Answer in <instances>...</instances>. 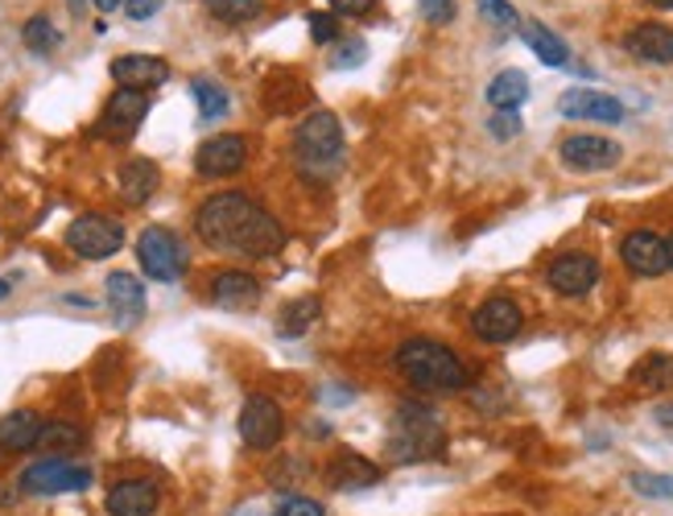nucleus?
I'll use <instances>...</instances> for the list:
<instances>
[{"label": "nucleus", "instance_id": "c9c22d12", "mask_svg": "<svg viewBox=\"0 0 673 516\" xmlns=\"http://www.w3.org/2000/svg\"><path fill=\"white\" fill-rule=\"evenodd\" d=\"M480 13L492 21V25H517V9L508 0H480Z\"/></svg>", "mask_w": 673, "mask_h": 516}, {"label": "nucleus", "instance_id": "1a4fd4ad", "mask_svg": "<svg viewBox=\"0 0 673 516\" xmlns=\"http://www.w3.org/2000/svg\"><path fill=\"white\" fill-rule=\"evenodd\" d=\"M558 157H562L566 170L575 173H603V170H616L624 149L608 137H596V133H575L558 145Z\"/></svg>", "mask_w": 673, "mask_h": 516}, {"label": "nucleus", "instance_id": "473e14b6", "mask_svg": "<svg viewBox=\"0 0 673 516\" xmlns=\"http://www.w3.org/2000/svg\"><path fill=\"white\" fill-rule=\"evenodd\" d=\"M277 516H327V508L318 501H311V496H285V501L277 504Z\"/></svg>", "mask_w": 673, "mask_h": 516}, {"label": "nucleus", "instance_id": "c756f323", "mask_svg": "<svg viewBox=\"0 0 673 516\" xmlns=\"http://www.w3.org/2000/svg\"><path fill=\"white\" fill-rule=\"evenodd\" d=\"M21 38H25V46L33 50V54H50V50L59 46V42H63V38H59V30H54V25H50V17H30V21H25V30H21Z\"/></svg>", "mask_w": 673, "mask_h": 516}, {"label": "nucleus", "instance_id": "bb28decb", "mask_svg": "<svg viewBox=\"0 0 673 516\" xmlns=\"http://www.w3.org/2000/svg\"><path fill=\"white\" fill-rule=\"evenodd\" d=\"M311 323H318V297H294L282 314H277V335L282 339H302Z\"/></svg>", "mask_w": 673, "mask_h": 516}, {"label": "nucleus", "instance_id": "dca6fc26", "mask_svg": "<svg viewBox=\"0 0 673 516\" xmlns=\"http://www.w3.org/2000/svg\"><path fill=\"white\" fill-rule=\"evenodd\" d=\"M112 78L120 87H128V92H154V87H161L170 78V66L157 54H120L112 63Z\"/></svg>", "mask_w": 673, "mask_h": 516}, {"label": "nucleus", "instance_id": "6ab92c4d", "mask_svg": "<svg viewBox=\"0 0 673 516\" xmlns=\"http://www.w3.org/2000/svg\"><path fill=\"white\" fill-rule=\"evenodd\" d=\"M157 504H161V492L154 480H120V484H112L104 508L108 516H154Z\"/></svg>", "mask_w": 673, "mask_h": 516}, {"label": "nucleus", "instance_id": "72a5a7b5", "mask_svg": "<svg viewBox=\"0 0 673 516\" xmlns=\"http://www.w3.org/2000/svg\"><path fill=\"white\" fill-rule=\"evenodd\" d=\"M306 21H311L314 42H323V46H327V42H335V38H339V17H335V13H311Z\"/></svg>", "mask_w": 673, "mask_h": 516}, {"label": "nucleus", "instance_id": "9b49d317", "mask_svg": "<svg viewBox=\"0 0 673 516\" xmlns=\"http://www.w3.org/2000/svg\"><path fill=\"white\" fill-rule=\"evenodd\" d=\"M525 327V314L513 297H487L480 310L471 314V330L480 344H513Z\"/></svg>", "mask_w": 673, "mask_h": 516}, {"label": "nucleus", "instance_id": "412c9836", "mask_svg": "<svg viewBox=\"0 0 673 516\" xmlns=\"http://www.w3.org/2000/svg\"><path fill=\"white\" fill-rule=\"evenodd\" d=\"M376 480H380V467L356 451H339L327 463V487L335 492H360V487H372Z\"/></svg>", "mask_w": 673, "mask_h": 516}, {"label": "nucleus", "instance_id": "4be33fe9", "mask_svg": "<svg viewBox=\"0 0 673 516\" xmlns=\"http://www.w3.org/2000/svg\"><path fill=\"white\" fill-rule=\"evenodd\" d=\"M104 289H108V306L116 314V323L120 327H137L145 318V285L133 273H112Z\"/></svg>", "mask_w": 673, "mask_h": 516}, {"label": "nucleus", "instance_id": "0eeeda50", "mask_svg": "<svg viewBox=\"0 0 673 516\" xmlns=\"http://www.w3.org/2000/svg\"><path fill=\"white\" fill-rule=\"evenodd\" d=\"M21 487L30 496H63V492H83L92 487V471L66 463V459H42L33 467L21 471Z\"/></svg>", "mask_w": 673, "mask_h": 516}, {"label": "nucleus", "instance_id": "a19ab883", "mask_svg": "<svg viewBox=\"0 0 673 516\" xmlns=\"http://www.w3.org/2000/svg\"><path fill=\"white\" fill-rule=\"evenodd\" d=\"M95 9H99V13H116V9H120V4H125V0H92Z\"/></svg>", "mask_w": 673, "mask_h": 516}, {"label": "nucleus", "instance_id": "4c0bfd02", "mask_svg": "<svg viewBox=\"0 0 673 516\" xmlns=\"http://www.w3.org/2000/svg\"><path fill=\"white\" fill-rule=\"evenodd\" d=\"M330 9L344 17H368L376 9V0H330Z\"/></svg>", "mask_w": 673, "mask_h": 516}, {"label": "nucleus", "instance_id": "f704fd0d", "mask_svg": "<svg viewBox=\"0 0 673 516\" xmlns=\"http://www.w3.org/2000/svg\"><path fill=\"white\" fill-rule=\"evenodd\" d=\"M487 133H492L496 141H508V137H517V133H520V112H496V116L487 120Z\"/></svg>", "mask_w": 673, "mask_h": 516}, {"label": "nucleus", "instance_id": "6e6552de", "mask_svg": "<svg viewBox=\"0 0 673 516\" xmlns=\"http://www.w3.org/2000/svg\"><path fill=\"white\" fill-rule=\"evenodd\" d=\"M145 116H149V92H128V87H120V92L104 104V112H99V120H95V137L128 141V137L145 125Z\"/></svg>", "mask_w": 673, "mask_h": 516}, {"label": "nucleus", "instance_id": "ddd939ff", "mask_svg": "<svg viewBox=\"0 0 673 516\" xmlns=\"http://www.w3.org/2000/svg\"><path fill=\"white\" fill-rule=\"evenodd\" d=\"M244 161H249V141L235 133H220L194 149V170L203 178H232L244 170Z\"/></svg>", "mask_w": 673, "mask_h": 516}, {"label": "nucleus", "instance_id": "20e7f679", "mask_svg": "<svg viewBox=\"0 0 673 516\" xmlns=\"http://www.w3.org/2000/svg\"><path fill=\"white\" fill-rule=\"evenodd\" d=\"M389 451L397 463H413V459H430L442 451V425L434 409L406 401L392 418V442Z\"/></svg>", "mask_w": 673, "mask_h": 516}, {"label": "nucleus", "instance_id": "37998d69", "mask_svg": "<svg viewBox=\"0 0 673 516\" xmlns=\"http://www.w3.org/2000/svg\"><path fill=\"white\" fill-rule=\"evenodd\" d=\"M653 4H658V9H673V0H653Z\"/></svg>", "mask_w": 673, "mask_h": 516}, {"label": "nucleus", "instance_id": "39448f33", "mask_svg": "<svg viewBox=\"0 0 673 516\" xmlns=\"http://www.w3.org/2000/svg\"><path fill=\"white\" fill-rule=\"evenodd\" d=\"M137 261H141L149 282H178V277L187 273L182 240L173 232H166V228H145L141 240H137Z\"/></svg>", "mask_w": 673, "mask_h": 516}, {"label": "nucleus", "instance_id": "4468645a", "mask_svg": "<svg viewBox=\"0 0 673 516\" xmlns=\"http://www.w3.org/2000/svg\"><path fill=\"white\" fill-rule=\"evenodd\" d=\"M558 112H562L566 120H596V125H616V120H624V104L608 92H596V87L562 92Z\"/></svg>", "mask_w": 673, "mask_h": 516}, {"label": "nucleus", "instance_id": "423d86ee", "mask_svg": "<svg viewBox=\"0 0 673 516\" xmlns=\"http://www.w3.org/2000/svg\"><path fill=\"white\" fill-rule=\"evenodd\" d=\"M120 244H125V228L116 220H108V215H95V211L78 215V220L66 228V249L75 252V256H83V261L116 256Z\"/></svg>", "mask_w": 673, "mask_h": 516}, {"label": "nucleus", "instance_id": "7c9ffc66", "mask_svg": "<svg viewBox=\"0 0 673 516\" xmlns=\"http://www.w3.org/2000/svg\"><path fill=\"white\" fill-rule=\"evenodd\" d=\"M207 13L228 21V25H240V21H252L261 13V0H203Z\"/></svg>", "mask_w": 673, "mask_h": 516}, {"label": "nucleus", "instance_id": "c85d7f7f", "mask_svg": "<svg viewBox=\"0 0 673 516\" xmlns=\"http://www.w3.org/2000/svg\"><path fill=\"white\" fill-rule=\"evenodd\" d=\"M78 442H83V430L71 422H46L42 425V439H38V446L42 451H54V454H63V451H75Z\"/></svg>", "mask_w": 673, "mask_h": 516}, {"label": "nucleus", "instance_id": "5701e85b", "mask_svg": "<svg viewBox=\"0 0 673 516\" xmlns=\"http://www.w3.org/2000/svg\"><path fill=\"white\" fill-rule=\"evenodd\" d=\"M42 418L33 409H17L9 418H0V451H33L42 439Z\"/></svg>", "mask_w": 673, "mask_h": 516}, {"label": "nucleus", "instance_id": "b1692460", "mask_svg": "<svg viewBox=\"0 0 673 516\" xmlns=\"http://www.w3.org/2000/svg\"><path fill=\"white\" fill-rule=\"evenodd\" d=\"M520 38H525V46H529L546 66L570 63V46H566L562 38L549 30V25H541V21H525V25H520Z\"/></svg>", "mask_w": 673, "mask_h": 516}, {"label": "nucleus", "instance_id": "f8f14e48", "mask_svg": "<svg viewBox=\"0 0 673 516\" xmlns=\"http://www.w3.org/2000/svg\"><path fill=\"white\" fill-rule=\"evenodd\" d=\"M546 282H549L554 294H562V297L591 294L596 282H599V261L591 256V252H562V256H554Z\"/></svg>", "mask_w": 673, "mask_h": 516}, {"label": "nucleus", "instance_id": "a211bd4d", "mask_svg": "<svg viewBox=\"0 0 673 516\" xmlns=\"http://www.w3.org/2000/svg\"><path fill=\"white\" fill-rule=\"evenodd\" d=\"M624 50L637 59V63L673 66V30L670 25H661V21H644L637 30H628Z\"/></svg>", "mask_w": 673, "mask_h": 516}, {"label": "nucleus", "instance_id": "2f4dec72", "mask_svg": "<svg viewBox=\"0 0 673 516\" xmlns=\"http://www.w3.org/2000/svg\"><path fill=\"white\" fill-rule=\"evenodd\" d=\"M418 13H422L430 25H451L459 4H454V0H418Z\"/></svg>", "mask_w": 673, "mask_h": 516}, {"label": "nucleus", "instance_id": "aec40b11", "mask_svg": "<svg viewBox=\"0 0 673 516\" xmlns=\"http://www.w3.org/2000/svg\"><path fill=\"white\" fill-rule=\"evenodd\" d=\"M116 187H120V199L128 207H145L157 194V187H161V170L149 157H128L120 173H116Z\"/></svg>", "mask_w": 673, "mask_h": 516}, {"label": "nucleus", "instance_id": "a878e982", "mask_svg": "<svg viewBox=\"0 0 673 516\" xmlns=\"http://www.w3.org/2000/svg\"><path fill=\"white\" fill-rule=\"evenodd\" d=\"M637 389H649V392H661V389H673V356L670 351H653V356H644L632 376H628Z\"/></svg>", "mask_w": 673, "mask_h": 516}, {"label": "nucleus", "instance_id": "393cba45", "mask_svg": "<svg viewBox=\"0 0 673 516\" xmlns=\"http://www.w3.org/2000/svg\"><path fill=\"white\" fill-rule=\"evenodd\" d=\"M529 99V78L525 71H501V75L487 83V104L496 112H517Z\"/></svg>", "mask_w": 673, "mask_h": 516}, {"label": "nucleus", "instance_id": "7ed1b4c3", "mask_svg": "<svg viewBox=\"0 0 673 516\" xmlns=\"http://www.w3.org/2000/svg\"><path fill=\"white\" fill-rule=\"evenodd\" d=\"M294 157L311 178H330L344 166V125L335 112H311L294 133Z\"/></svg>", "mask_w": 673, "mask_h": 516}, {"label": "nucleus", "instance_id": "cd10ccee", "mask_svg": "<svg viewBox=\"0 0 673 516\" xmlns=\"http://www.w3.org/2000/svg\"><path fill=\"white\" fill-rule=\"evenodd\" d=\"M190 95H194V104H199V116H203V125H215L228 116V92H223L220 83H211V78H194L190 83Z\"/></svg>", "mask_w": 673, "mask_h": 516}, {"label": "nucleus", "instance_id": "e433bc0d", "mask_svg": "<svg viewBox=\"0 0 673 516\" xmlns=\"http://www.w3.org/2000/svg\"><path fill=\"white\" fill-rule=\"evenodd\" d=\"M632 484H637L641 496H673L670 475H632Z\"/></svg>", "mask_w": 673, "mask_h": 516}, {"label": "nucleus", "instance_id": "f257e3e1", "mask_svg": "<svg viewBox=\"0 0 673 516\" xmlns=\"http://www.w3.org/2000/svg\"><path fill=\"white\" fill-rule=\"evenodd\" d=\"M392 364L413 389L422 392H463L471 385L467 364L459 360L454 347L439 344V339H406L397 347Z\"/></svg>", "mask_w": 673, "mask_h": 516}, {"label": "nucleus", "instance_id": "79ce46f5", "mask_svg": "<svg viewBox=\"0 0 673 516\" xmlns=\"http://www.w3.org/2000/svg\"><path fill=\"white\" fill-rule=\"evenodd\" d=\"M9 294H13V282H9V277H0V302H4Z\"/></svg>", "mask_w": 673, "mask_h": 516}, {"label": "nucleus", "instance_id": "2eb2a0df", "mask_svg": "<svg viewBox=\"0 0 673 516\" xmlns=\"http://www.w3.org/2000/svg\"><path fill=\"white\" fill-rule=\"evenodd\" d=\"M620 261L637 277H661L670 268V249H665V240L658 232H632L620 244Z\"/></svg>", "mask_w": 673, "mask_h": 516}, {"label": "nucleus", "instance_id": "f3484780", "mask_svg": "<svg viewBox=\"0 0 673 516\" xmlns=\"http://www.w3.org/2000/svg\"><path fill=\"white\" fill-rule=\"evenodd\" d=\"M211 302L220 306V310H252L256 302H261V282L244 273V268H223L211 277Z\"/></svg>", "mask_w": 673, "mask_h": 516}, {"label": "nucleus", "instance_id": "58836bf2", "mask_svg": "<svg viewBox=\"0 0 673 516\" xmlns=\"http://www.w3.org/2000/svg\"><path fill=\"white\" fill-rule=\"evenodd\" d=\"M161 4H166V0H125V13L133 17V21H145V17H154Z\"/></svg>", "mask_w": 673, "mask_h": 516}, {"label": "nucleus", "instance_id": "c03bdc74", "mask_svg": "<svg viewBox=\"0 0 673 516\" xmlns=\"http://www.w3.org/2000/svg\"><path fill=\"white\" fill-rule=\"evenodd\" d=\"M665 249H670V268H673V235L665 240Z\"/></svg>", "mask_w": 673, "mask_h": 516}, {"label": "nucleus", "instance_id": "ea45409f", "mask_svg": "<svg viewBox=\"0 0 673 516\" xmlns=\"http://www.w3.org/2000/svg\"><path fill=\"white\" fill-rule=\"evenodd\" d=\"M364 63V42H351V46L335 50V66H356Z\"/></svg>", "mask_w": 673, "mask_h": 516}, {"label": "nucleus", "instance_id": "f03ea898", "mask_svg": "<svg viewBox=\"0 0 673 516\" xmlns=\"http://www.w3.org/2000/svg\"><path fill=\"white\" fill-rule=\"evenodd\" d=\"M256 211H261V203H252L249 194L223 190V194H211V199L194 211V232H199V240H203L207 249L240 252V240L249 235Z\"/></svg>", "mask_w": 673, "mask_h": 516}, {"label": "nucleus", "instance_id": "9d476101", "mask_svg": "<svg viewBox=\"0 0 673 516\" xmlns=\"http://www.w3.org/2000/svg\"><path fill=\"white\" fill-rule=\"evenodd\" d=\"M285 434V413L277 401L269 397H249L244 409H240V439L252 451H273Z\"/></svg>", "mask_w": 673, "mask_h": 516}, {"label": "nucleus", "instance_id": "a18cd8bd", "mask_svg": "<svg viewBox=\"0 0 673 516\" xmlns=\"http://www.w3.org/2000/svg\"><path fill=\"white\" fill-rule=\"evenodd\" d=\"M71 9H75V13H78V9H83V0H71Z\"/></svg>", "mask_w": 673, "mask_h": 516}]
</instances>
